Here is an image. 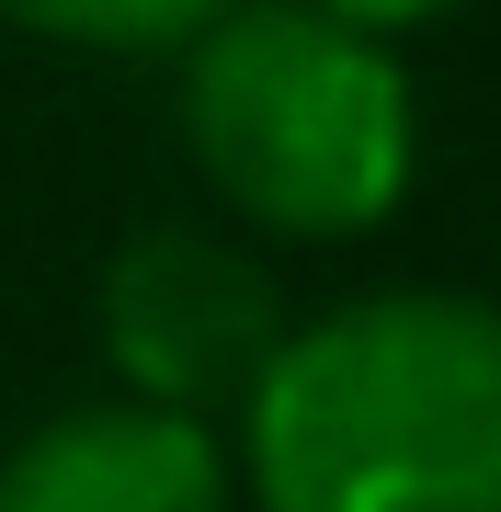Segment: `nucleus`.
<instances>
[{
	"label": "nucleus",
	"instance_id": "1",
	"mask_svg": "<svg viewBox=\"0 0 501 512\" xmlns=\"http://www.w3.org/2000/svg\"><path fill=\"white\" fill-rule=\"evenodd\" d=\"M262 512H501V308L388 285L285 330L240 399Z\"/></svg>",
	"mask_w": 501,
	"mask_h": 512
},
{
	"label": "nucleus",
	"instance_id": "2",
	"mask_svg": "<svg viewBox=\"0 0 501 512\" xmlns=\"http://www.w3.org/2000/svg\"><path fill=\"white\" fill-rule=\"evenodd\" d=\"M183 148L274 239L388 228L422 160L399 57L308 0H240L183 46Z\"/></svg>",
	"mask_w": 501,
	"mask_h": 512
},
{
	"label": "nucleus",
	"instance_id": "3",
	"mask_svg": "<svg viewBox=\"0 0 501 512\" xmlns=\"http://www.w3.org/2000/svg\"><path fill=\"white\" fill-rule=\"evenodd\" d=\"M285 330L297 319H285L274 274L205 228H137L103 262V353L137 410H171V421L240 410L262 365L285 353Z\"/></svg>",
	"mask_w": 501,
	"mask_h": 512
},
{
	"label": "nucleus",
	"instance_id": "4",
	"mask_svg": "<svg viewBox=\"0 0 501 512\" xmlns=\"http://www.w3.org/2000/svg\"><path fill=\"white\" fill-rule=\"evenodd\" d=\"M0 512H228V444L205 421L92 399L0 456Z\"/></svg>",
	"mask_w": 501,
	"mask_h": 512
},
{
	"label": "nucleus",
	"instance_id": "5",
	"mask_svg": "<svg viewBox=\"0 0 501 512\" xmlns=\"http://www.w3.org/2000/svg\"><path fill=\"white\" fill-rule=\"evenodd\" d=\"M217 12H240V0H0V23L46 46H103V57H183Z\"/></svg>",
	"mask_w": 501,
	"mask_h": 512
},
{
	"label": "nucleus",
	"instance_id": "6",
	"mask_svg": "<svg viewBox=\"0 0 501 512\" xmlns=\"http://www.w3.org/2000/svg\"><path fill=\"white\" fill-rule=\"evenodd\" d=\"M308 12H331V23H353V35L388 46V35H410V23H445L456 0H308Z\"/></svg>",
	"mask_w": 501,
	"mask_h": 512
}]
</instances>
